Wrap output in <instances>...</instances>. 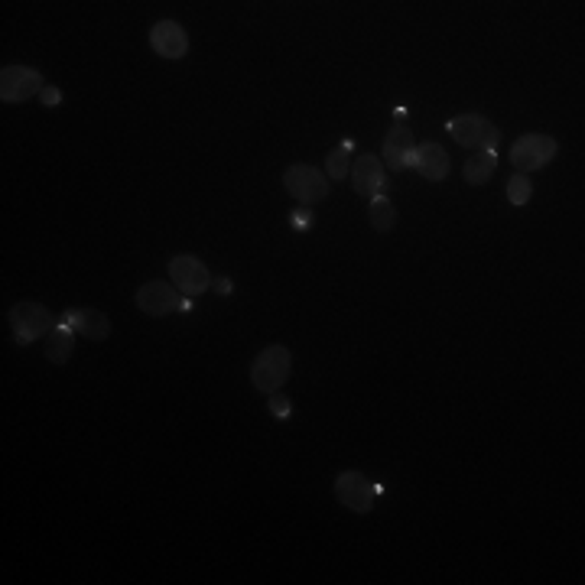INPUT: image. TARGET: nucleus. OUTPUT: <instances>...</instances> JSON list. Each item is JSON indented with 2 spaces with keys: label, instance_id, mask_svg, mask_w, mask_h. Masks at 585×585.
<instances>
[{
  "label": "nucleus",
  "instance_id": "nucleus-1",
  "mask_svg": "<svg viewBox=\"0 0 585 585\" xmlns=\"http://www.w3.org/2000/svg\"><path fill=\"white\" fill-rule=\"evenodd\" d=\"M293 371V355L286 345H267L251 364V384L260 390V394H277V390L290 381Z\"/></svg>",
  "mask_w": 585,
  "mask_h": 585
},
{
  "label": "nucleus",
  "instance_id": "nucleus-2",
  "mask_svg": "<svg viewBox=\"0 0 585 585\" xmlns=\"http://www.w3.org/2000/svg\"><path fill=\"white\" fill-rule=\"evenodd\" d=\"M10 319V329H13V338H17V345H30L36 338H46L52 329H56V316L43 306V303H17L10 306L7 312Z\"/></svg>",
  "mask_w": 585,
  "mask_h": 585
},
{
  "label": "nucleus",
  "instance_id": "nucleus-3",
  "mask_svg": "<svg viewBox=\"0 0 585 585\" xmlns=\"http://www.w3.org/2000/svg\"><path fill=\"white\" fill-rule=\"evenodd\" d=\"M559 153V143L550 134H524L511 143V153L507 160L514 163L517 173H537L546 163H553V156Z\"/></svg>",
  "mask_w": 585,
  "mask_h": 585
},
{
  "label": "nucleus",
  "instance_id": "nucleus-4",
  "mask_svg": "<svg viewBox=\"0 0 585 585\" xmlns=\"http://www.w3.org/2000/svg\"><path fill=\"white\" fill-rule=\"evenodd\" d=\"M283 189L293 195V199L309 208L322 199H329V176L319 173L316 166H306V163H293L290 169L283 173Z\"/></svg>",
  "mask_w": 585,
  "mask_h": 585
},
{
  "label": "nucleus",
  "instance_id": "nucleus-5",
  "mask_svg": "<svg viewBox=\"0 0 585 585\" xmlns=\"http://www.w3.org/2000/svg\"><path fill=\"white\" fill-rule=\"evenodd\" d=\"M446 130L465 150H494V143L501 140L498 124H491L488 117H481V114L452 117V121H446Z\"/></svg>",
  "mask_w": 585,
  "mask_h": 585
},
{
  "label": "nucleus",
  "instance_id": "nucleus-6",
  "mask_svg": "<svg viewBox=\"0 0 585 585\" xmlns=\"http://www.w3.org/2000/svg\"><path fill=\"white\" fill-rule=\"evenodd\" d=\"M43 88V75L30 69V65H4L0 69V101L4 104H23L30 98H39Z\"/></svg>",
  "mask_w": 585,
  "mask_h": 585
},
{
  "label": "nucleus",
  "instance_id": "nucleus-7",
  "mask_svg": "<svg viewBox=\"0 0 585 585\" xmlns=\"http://www.w3.org/2000/svg\"><path fill=\"white\" fill-rule=\"evenodd\" d=\"M134 303H137V309L143 312V316L163 319V316H173V312H182L186 296H182L169 280H150L134 293Z\"/></svg>",
  "mask_w": 585,
  "mask_h": 585
},
{
  "label": "nucleus",
  "instance_id": "nucleus-8",
  "mask_svg": "<svg viewBox=\"0 0 585 585\" xmlns=\"http://www.w3.org/2000/svg\"><path fill=\"white\" fill-rule=\"evenodd\" d=\"M169 283L176 286V290L182 296H202L208 293V286H212V273H208V267L202 264L199 257H192V254H179L169 260Z\"/></svg>",
  "mask_w": 585,
  "mask_h": 585
},
{
  "label": "nucleus",
  "instance_id": "nucleus-9",
  "mask_svg": "<svg viewBox=\"0 0 585 585\" xmlns=\"http://www.w3.org/2000/svg\"><path fill=\"white\" fill-rule=\"evenodd\" d=\"M374 494V485L361 472H342L335 478V501L348 507L351 514H371Z\"/></svg>",
  "mask_w": 585,
  "mask_h": 585
},
{
  "label": "nucleus",
  "instance_id": "nucleus-10",
  "mask_svg": "<svg viewBox=\"0 0 585 585\" xmlns=\"http://www.w3.org/2000/svg\"><path fill=\"white\" fill-rule=\"evenodd\" d=\"M351 189H355L361 199H377L381 195V189H384V163L377 160L374 153H364V156H358L355 163H351Z\"/></svg>",
  "mask_w": 585,
  "mask_h": 585
},
{
  "label": "nucleus",
  "instance_id": "nucleus-11",
  "mask_svg": "<svg viewBox=\"0 0 585 585\" xmlns=\"http://www.w3.org/2000/svg\"><path fill=\"white\" fill-rule=\"evenodd\" d=\"M150 46L160 59H182L189 52V33L176 20H160L150 30Z\"/></svg>",
  "mask_w": 585,
  "mask_h": 585
},
{
  "label": "nucleus",
  "instance_id": "nucleus-12",
  "mask_svg": "<svg viewBox=\"0 0 585 585\" xmlns=\"http://www.w3.org/2000/svg\"><path fill=\"white\" fill-rule=\"evenodd\" d=\"M384 163L394 169H413L416 163V140L407 124H394L384 137Z\"/></svg>",
  "mask_w": 585,
  "mask_h": 585
},
{
  "label": "nucleus",
  "instance_id": "nucleus-13",
  "mask_svg": "<svg viewBox=\"0 0 585 585\" xmlns=\"http://www.w3.org/2000/svg\"><path fill=\"white\" fill-rule=\"evenodd\" d=\"M65 325H72L75 335H82L88 338V342H108L111 338V319L104 316L101 309H65V316H62Z\"/></svg>",
  "mask_w": 585,
  "mask_h": 585
},
{
  "label": "nucleus",
  "instance_id": "nucleus-14",
  "mask_svg": "<svg viewBox=\"0 0 585 585\" xmlns=\"http://www.w3.org/2000/svg\"><path fill=\"white\" fill-rule=\"evenodd\" d=\"M413 169H420V176L426 182H442L449 176V153L439 147V143H423V147H416V163Z\"/></svg>",
  "mask_w": 585,
  "mask_h": 585
},
{
  "label": "nucleus",
  "instance_id": "nucleus-15",
  "mask_svg": "<svg viewBox=\"0 0 585 585\" xmlns=\"http://www.w3.org/2000/svg\"><path fill=\"white\" fill-rule=\"evenodd\" d=\"M43 351H46V358L52 361V364H65L72 358V351H75V329L72 325H65L62 319L56 322V329H52L49 335H46V345H43Z\"/></svg>",
  "mask_w": 585,
  "mask_h": 585
},
{
  "label": "nucleus",
  "instance_id": "nucleus-16",
  "mask_svg": "<svg viewBox=\"0 0 585 585\" xmlns=\"http://www.w3.org/2000/svg\"><path fill=\"white\" fill-rule=\"evenodd\" d=\"M494 166H498V153L494 150H475L465 160L462 176H465L468 186H485V182L491 179V173H494Z\"/></svg>",
  "mask_w": 585,
  "mask_h": 585
},
{
  "label": "nucleus",
  "instance_id": "nucleus-17",
  "mask_svg": "<svg viewBox=\"0 0 585 585\" xmlns=\"http://www.w3.org/2000/svg\"><path fill=\"white\" fill-rule=\"evenodd\" d=\"M368 221H371L374 231L387 234L390 228L397 225V208H394V202H390L387 195H377V199H371V205H368Z\"/></svg>",
  "mask_w": 585,
  "mask_h": 585
},
{
  "label": "nucleus",
  "instance_id": "nucleus-18",
  "mask_svg": "<svg viewBox=\"0 0 585 585\" xmlns=\"http://www.w3.org/2000/svg\"><path fill=\"white\" fill-rule=\"evenodd\" d=\"M351 173V143L345 140L342 147H335L325 156V176L329 179H345Z\"/></svg>",
  "mask_w": 585,
  "mask_h": 585
},
{
  "label": "nucleus",
  "instance_id": "nucleus-19",
  "mask_svg": "<svg viewBox=\"0 0 585 585\" xmlns=\"http://www.w3.org/2000/svg\"><path fill=\"white\" fill-rule=\"evenodd\" d=\"M530 195H533V186L524 173H514L511 179H507V202L511 205H527Z\"/></svg>",
  "mask_w": 585,
  "mask_h": 585
},
{
  "label": "nucleus",
  "instance_id": "nucleus-20",
  "mask_svg": "<svg viewBox=\"0 0 585 585\" xmlns=\"http://www.w3.org/2000/svg\"><path fill=\"white\" fill-rule=\"evenodd\" d=\"M270 413L277 416V420H286V416L293 413V403L286 400L283 394H270Z\"/></svg>",
  "mask_w": 585,
  "mask_h": 585
},
{
  "label": "nucleus",
  "instance_id": "nucleus-21",
  "mask_svg": "<svg viewBox=\"0 0 585 585\" xmlns=\"http://www.w3.org/2000/svg\"><path fill=\"white\" fill-rule=\"evenodd\" d=\"M309 221H312V212H309V208H293V212H290V225L299 228V231L309 228Z\"/></svg>",
  "mask_w": 585,
  "mask_h": 585
},
{
  "label": "nucleus",
  "instance_id": "nucleus-22",
  "mask_svg": "<svg viewBox=\"0 0 585 585\" xmlns=\"http://www.w3.org/2000/svg\"><path fill=\"white\" fill-rule=\"evenodd\" d=\"M39 101H43L46 108H56V104H62V91H59V88H52V85H46V88H43V95H39Z\"/></svg>",
  "mask_w": 585,
  "mask_h": 585
},
{
  "label": "nucleus",
  "instance_id": "nucleus-23",
  "mask_svg": "<svg viewBox=\"0 0 585 585\" xmlns=\"http://www.w3.org/2000/svg\"><path fill=\"white\" fill-rule=\"evenodd\" d=\"M212 286H215V293H218V296H231V280H228V277L212 280Z\"/></svg>",
  "mask_w": 585,
  "mask_h": 585
}]
</instances>
